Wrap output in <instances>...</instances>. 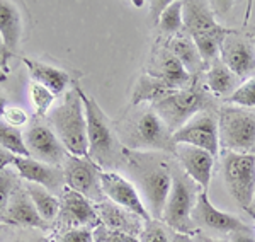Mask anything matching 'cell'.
Masks as SVG:
<instances>
[{
    "instance_id": "6da1fadb",
    "label": "cell",
    "mask_w": 255,
    "mask_h": 242,
    "mask_svg": "<svg viewBox=\"0 0 255 242\" xmlns=\"http://www.w3.org/2000/svg\"><path fill=\"white\" fill-rule=\"evenodd\" d=\"M46 123L51 126L70 155L89 157L87 118L82 101V89L79 85H75L72 91H67L58 106H53L46 116Z\"/></svg>"
},
{
    "instance_id": "7a4b0ae2",
    "label": "cell",
    "mask_w": 255,
    "mask_h": 242,
    "mask_svg": "<svg viewBox=\"0 0 255 242\" xmlns=\"http://www.w3.org/2000/svg\"><path fill=\"white\" fill-rule=\"evenodd\" d=\"M82 101H84L85 118H87L89 159L101 167L109 166L121 152V145H119L118 138L114 137L108 116L97 104V101L84 94V91H82Z\"/></svg>"
},
{
    "instance_id": "3957f363",
    "label": "cell",
    "mask_w": 255,
    "mask_h": 242,
    "mask_svg": "<svg viewBox=\"0 0 255 242\" xmlns=\"http://www.w3.org/2000/svg\"><path fill=\"white\" fill-rule=\"evenodd\" d=\"M220 147L235 154L255 152V113L244 108H225L218 118Z\"/></svg>"
},
{
    "instance_id": "277c9868",
    "label": "cell",
    "mask_w": 255,
    "mask_h": 242,
    "mask_svg": "<svg viewBox=\"0 0 255 242\" xmlns=\"http://www.w3.org/2000/svg\"><path fill=\"white\" fill-rule=\"evenodd\" d=\"M223 179L238 207L249 212L255 195V155L226 150L223 154Z\"/></svg>"
},
{
    "instance_id": "5b68a950",
    "label": "cell",
    "mask_w": 255,
    "mask_h": 242,
    "mask_svg": "<svg viewBox=\"0 0 255 242\" xmlns=\"http://www.w3.org/2000/svg\"><path fill=\"white\" fill-rule=\"evenodd\" d=\"M206 104H208L206 94L197 91V89L186 87L182 91H175L170 96L155 102L151 109L168 126V130L172 133H175L191 118H194L197 113L206 111Z\"/></svg>"
},
{
    "instance_id": "8992f818",
    "label": "cell",
    "mask_w": 255,
    "mask_h": 242,
    "mask_svg": "<svg viewBox=\"0 0 255 242\" xmlns=\"http://www.w3.org/2000/svg\"><path fill=\"white\" fill-rule=\"evenodd\" d=\"M199 193L194 191V186L187 179L174 176L172 190L167 198L165 208L162 213V220L172 231L180 234H189L194 231L192 212L196 207V200Z\"/></svg>"
},
{
    "instance_id": "52a82bcc",
    "label": "cell",
    "mask_w": 255,
    "mask_h": 242,
    "mask_svg": "<svg viewBox=\"0 0 255 242\" xmlns=\"http://www.w3.org/2000/svg\"><path fill=\"white\" fill-rule=\"evenodd\" d=\"M126 147L133 150H165L174 154L177 149L174 143V133L151 108L143 111L134 121Z\"/></svg>"
},
{
    "instance_id": "ba28073f",
    "label": "cell",
    "mask_w": 255,
    "mask_h": 242,
    "mask_svg": "<svg viewBox=\"0 0 255 242\" xmlns=\"http://www.w3.org/2000/svg\"><path fill=\"white\" fill-rule=\"evenodd\" d=\"M65 174V186L72 191H77L79 195L85 196L94 205L102 203L106 200L102 193L101 174L102 167L97 166L89 157H75L70 155L67 157L63 166Z\"/></svg>"
},
{
    "instance_id": "9c48e42d",
    "label": "cell",
    "mask_w": 255,
    "mask_h": 242,
    "mask_svg": "<svg viewBox=\"0 0 255 242\" xmlns=\"http://www.w3.org/2000/svg\"><path fill=\"white\" fill-rule=\"evenodd\" d=\"M24 143L29 152V157L49 166L61 167L68 157V152L51 130V126L43 118H34L26 131H24Z\"/></svg>"
},
{
    "instance_id": "30bf717a",
    "label": "cell",
    "mask_w": 255,
    "mask_h": 242,
    "mask_svg": "<svg viewBox=\"0 0 255 242\" xmlns=\"http://www.w3.org/2000/svg\"><path fill=\"white\" fill-rule=\"evenodd\" d=\"M101 184L102 193H104V196L111 203L118 205V207L133 213V215L139 217L143 222L153 220L150 212L146 210L145 202H143L136 186L131 181H128L125 176H121L116 171H102Z\"/></svg>"
},
{
    "instance_id": "8fae6325",
    "label": "cell",
    "mask_w": 255,
    "mask_h": 242,
    "mask_svg": "<svg viewBox=\"0 0 255 242\" xmlns=\"http://www.w3.org/2000/svg\"><path fill=\"white\" fill-rule=\"evenodd\" d=\"M175 145H191L203 149L216 157L220 150V130L218 120L208 111L197 113L182 128L174 133Z\"/></svg>"
},
{
    "instance_id": "7c38bea8",
    "label": "cell",
    "mask_w": 255,
    "mask_h": 242,
    "mask_svg": "<svg viewBox=\"0 0 255 242\" xmlns=\"http://www.w3.org/2000/svg\"><path fill=\"white\" fill-rule=\"evenodd\" d=\"M60 224L67 229H97L101 225L97 208L90 200L65 188L60 195Z\"/></svg>"
},
{
    "instance_id": "4fadbf2b",
    "label": "cell",
    "mask_w": 255,
    "mask_h": 242,
    "mask_svg": "<svg viewBox=\"0 0 255 242\" xmlns=\"http://www.w3.org/2000/svg\"><path fill=\"white\" fill-rule=\"evenodd\" d=\"M172 181H174V178H172L170 171L162 166L150 167L139 178L141 198L153 220L162 219L163 208H165L167 198L172 190Z\"/></svg>"
},
{
    "instance_id": "5bb4252c",
    "label": "cell",
    "mask_w": 255,
    "mask_h": 242,
    "mask_svg": "<svg viewBox=\"0 0 255 242\" xmlns=\"http://www.w3.org/2000/svg\"><path fill=\"white\" fill-rule=\"evenodd\" d=\"M3 225L19 229H32V231L46 232L49 231V224L44 222L38 213V208L32 203L29 193L24 184H19L10 196L9 207H7L5 217L2 220Z\"/></svg>"
},
{
    "instance_id": "9a60e30c",
    "label": "cell",
    "mask_w": 255,
    "mask_h": 242,
    "mask_svg": "<svg viewBox=\"0 0 255 242\" xmlns=\"http://www.w3.org/2000/svg\"><path fill=\"white\" fill-rule=\"evenodd\" d=\"M12 166L15 167V172L20 179H24L26 183L39 184L56 196L61 195L67 188L65 186L63 167L49 166V164L39 162L31 157H15Z\"/></svg>"
},
{
    "instance_id": "2e32d148",
    "label": "cell",
    "mask_w": 255,
    "mask_h": 242,
    "mask_svg": "<svg viewBox=\"0 0 255 242\" xmlns=\"http://www.w3.org/2000/svg\"><path fill=\"white\" fill-rule=\"evenodd\" d=\"M220 60L223 61L226 67L230 68L237 77L250 79L255 75V46L254 41H249L237 32L230 34L223 41L221 46V56Z\"/></svg>"
},
{
    "instance_id": "e0dca14e",
    "label": "cell",
    "mask_w": 255,
    "mask_h": 242,
    "mask_svg": "<svg viewBox=\"0 0 255 242\" xmlns=\"http://www.w3.org/2000/svg\"><path fill=\"white\" fill-rule=\"evenodd\" d=\"M192 220H194V224L204 225V227L211 229V231L225 234H232L238 231H252V227L249 224H245L242 219L218 210L215 205L211 203V200L208 198L206 191H201L197 195L196 207L194 212H192Z\"/></svg>"
},
{
    "instance_id": "ac0fdd59",
    "label": "cell",
    "mask_w": 255,
    "mask_h": 242,
    "mask_svg": "<svg viewBox=\"0 0 255 242\" xmlns=\"http://www.w3.org/2000/svg\"><path fill=\"white\" fill-rule=\"evenodd\" d=\"M175 155L182 164L184 172L197 186H201V190L208 193L213 176V166H215V155L191 145H177Z\"/></svg>"
},
{
    "instance_id": "d6986e66",
    "label": "cell",
    "mask_w": 255,
    "mask_h": 242,
    "mask_svg": "<svg viewBox=\"0 0 255 242\" xmlns=\"http://www.w3.org/2000/svg\"><path fill=\"white\" fill-rule=\"evenodd\" d=\"M184 10V29L191 38L201 34H211L220 31L221 24L216 22L215 12L211 9V3L204 0H189L182 2Z\"/></svg>"
},
{
    "instance_id": "ffe728a7",
    "label": "cell",
    "mask_w": 255,
    "mask_h": 242,
    "mask_svg": "<svg viewBox=\"0 0 255 242\" xmlns=\"http://www.w3.org/2000/svg\"><path fill=\"white\" fill-rule=\"evenodd\" d=\"M20 61L26 65L27 72H29L32 82L46 87L48 91H51L55 96H60L67 91L70 84V75L61 68H56L53 65L43 63L38 60H31L27 56H20Z\"/></svg>"
},
{
    "instance_id": "44dd1931",
    "label": "cell",
    "mask_w": 255,
    "mask_h": 242,
    "mask_svg": "<svg viewBox=\"0 0 255 242\" xmlns=\"http://www.w3.org/2000/svg\"><path fill=\"white\" fill-rule=\"evenodd\" d=\"M97 213H99V220L102 222L106 229L109 232H125V234H134L141 232L143 229H139V222H143L139 217L133 215L125 208L118 207V205L108 202H102L96 205ZM146 224V222H143Z\"/></svg>"
},
{
    "instance_id": "7402d4cb",
    "label": "cell",
    "mask_w": 255,
    "mask_h": 242,
    "mask_svg": "<svg viewBox=\"0 0 255 242\" xmlns=\"http://www.w3.org/2000/svg\"><path fill=\"white\" fill-rule=\"evenodd\" d=\"M22 14L15 2L0 0V36L12 55L22 39Z\"/></svg>"
},
{
    "instance_id": "603a6c76",
    "label": "cell",
    "mask_w": 255,
    "mask_h": 242,
    "mask_svg": "<svg viewBox=\"0 0 255 242\" xmlns=\"http://www.w3.org/2000/svg\"><path fill=\"white\" fill-rule=\"evenodd\" d=\"M206 82L209 91L215 94V96L226 97V99H230L233 96V92L242 85L240 77H237L221 60H216L209 65L206 73Z\"/></svg>"
},
{
    "instance_id": "cb8c5ba5",
    "label": "cell",
    "mask_w": 255,
    "mask_h": 242,
    "mask_svg": "<svg viewBox=\"0 0 255 242\" xmlns=\"http://www.w3.org/2000/svg\"><path fill=\"white\" fill-rule=\"evenodd\" d=\"M168 48H170L172 55L184 65V68H186L191 75L192 73L201 72L204 68V60L191 36H175V38L170 41V46Z\"/></svg>"
},
{
    "instance_id": "d4e9b609",
    "label": "cell",
    "mask_w": 255,
    "mask_h": 242,
    "mask_svg": "<svg viewBox=\"0 0 255 242\" xmlns=\"http://www.w3.org/2000/svg\"><path fill=\"white\" fill-rule=\"evenodd\" d=\"M24 186H26L27 193H29L34 207L38 208L41 219L51 225L60 215V198L56 195H53L49 190H46V188L39 186V184L24 183Z\"/></svg>"
},
{
    "instance_id": "484cf974",
    "label": "cell",
    "mask_w": 255,
    "mask_h": 242,
    "mask_svg": "<svg viewBox=\"0 0 255 242\" xmlns=\"http://www.w3.org/2000/svg\"><path fill=\"white\" fill-rule=\"evenodd\" d=\"M172 91L170 87L160 79L158 75H143L139 79L136 89H134V94H133V106H139L141 102H158L160 99L163 97L170 96Z\"/></svg>"
},
{
    "instance_id": "4316f807",
    "label": "cell",
    "mask_w": 255,
    "mask_h": 242,
    "mask_svg": "<svg viewBox=\"0 0 255 242\" xmlns=\"http://www.w3.org/2000/svg\"><path fill=\"white\" fill-rule=\"evenodd\" d=\"M158 77L165 82L172 91H182L191 80V73L184 68V65L172 53H167V55L162 56Z\"/></svg>"
},
{
    "instance_id": "83f0119b",
    "label": "cell",
    "mask_w": 255,
    "mask_h": 242,
    "mask_svg": "<svg viewBox=\"0 0 255 242\" xmlns=\"http://www.w3.org/2000/svg\"><path fill=\"white\" fill-rule=\"evenodd\" d=\"M0 147L12 152L17 157H29V152L24 143V135L19 128H14L9 123L0 120Z\"/></svg>"
},
{
    "instance_id": "f1b7e54d",
    "label": "cell",
    "mask_w": 255,
    "mask_h": 242,
    "mask_svg": "<svg viewBox=\"0 0 255 242\" xmlns=\"http://www.w3.org/2000/svg\"><path fill=\"white\" fill-rule=\"evenodd\" d=\"M158 27L165 34H179L180 29L184 27V10L182 2L174 0L168 3V7L163 10V14L158 19Z\"/></svg>"
},
{
    "instance_id": "f546056e",
    "label": "cell",
    "mask_w": 255,
    "mask_h": 242,
    "mask_svg": "<svg viewBox=\"0 0 255 242\" xmlns=\"http://www.w3.org/2000/svg\"><path fill=\"white\" fill-rule=\"evenodd\" d=\"M29 91H31V101H32V108H34L36 118H46L48 113L51 111L56 96L51 91H48L46 87L36 84V82L31 84Z\"/></svg>"
},
{
    "instance_id": "4dcf8cb0",
    "label": "cell",
    "mask_w": 255,
    "mask_h": 242,
    "mask_svg": "<svg viewBox=\"0 0 255 242\" xmlns=\"http://www.w3.org/2000/svg\"><path fill=\"white\" fill-rule=\"evenodd\" d=\"M19 184L20 183H19L17 172H12L9 167L0 171V224H2L3 217H5L12 193H14V190Z\"/></svg>"
},
{
    "instance_id": "1f68e13d",
    "label": "cell",
    "mask_w": 255,
    "mask_h": 242,
    "mask_svg": "<svg viewBox=\"0 0 255 242\" xmlns=\"http://www.w3.org/2000/svg\"><path fill=\"white\" fill-rule=\"evenodd\" d=\"M48 239L39 231L32 229H19L5 225L0 234V242H46Z\"/></svg>"
},
{
    "instance_id": "d6a6232c",
    "label": "cell",
    "mask_w": 255,
    "mask_h": 242,
    "mask_svg": "<svg viewBox=\"0 0 255 242\" xmlns=\"http://www.w3.org/2000/svg\"><path fill=\"white\" fill-rule=\"evenodd\" d=\"M228 102L240 108H255V75L242 82V85L233 92Z\"/></svg>"
},
{
    "instance_id": "836d02e7",
    "label": "cell",
    "mask_w": 255,
    "mask_h": 242,
    "mask_svg": "<svg viewBox=\"0 0 255 242\" xmlns=\"http://www.w3.org/2000/svg\"><path fill=\"white\" fill-rule=\"evenodd\" d=\"M139 242H172L158 220H150L139 232Z\"/></svg>"
},
{
    "instance_id": "e575fe53",
    "label": "cell",
    "mask_w": 255,
    "mask_h": 242,
    "mask_svg": "<svg viewBox=\"0 0 255 242\" xmlns=\"http://www.w3.org/2000/svg\"><path fill=\"white\" fill-rule=\"evenodd\" d=\"M55 242H94L92 229H67L55 239Z\"/></svg>"
},
{
    "instance_id": "d590c367",
    "label": "cell",
    "mask_w": 255,
    "mask_h": 242,
    "mask_svg": "<svg viewBox=\"0 0 255 242\" xmlns=\"http://www.w3.org/2000/svg\"><path fill=\"white\" fill-rule=\"evenodd\" d=\"M2 120L5 123H9L10 126H14V128H20V126L29 121V116H27V113L24 111L22 108H19V106H7Z\"/></svg>"
},
{
    "instance_id": "8d00e7d4",
    "label": "cell",
    "mask_w": 255,
    "mask_h": 242,
    "mask_svg": "<svg viewBox=\"0 0 255 242\" xmlns=\"http://www.w3.org/2000/svg\"><path fill=\"white\" fill-rule=\"evenodd\" d=\"M12 53L7 50V46H5V43H3V39H2V36H0V70L2 72H5V73H9L10 72V68H9V60L12 58Z\"/></svg>"
},
{
    "instance_id": "74e56055",
    "label": "cell",
    "mask_w": 255,
    "mask_h": 242,
    "mask_svg": "<svg viewBox=\"0 0 255 242\" xmlns=\"http://www.w3.org/2000/svg\"><path fill=\"white\" fill-rule=\"evenodd\" d=\"M15 157H17V155H14L12 152L5 150L3 147H0V171H3L9 166H12L15 161Z\"/></svg>"
},
{
    "instance_id": "f35d334b",
    "label": "cell",
    "mask_w": 255,
    "mask_h": 242,
    "mask_svg": "<svg viewBox=\"0 0 255 242\" xmlns=\"http://www.w3.org/2000/svg\"><path fill=\"white\" fill-rule=\"evenodd\" d=\"M230 242H255L252 231H238L230 234Z\"/></svg>"
},
{
    "instance_id": "ab89813d",
    "label": "cell",
    "mask_w": 255,
    "mask_h": 242,
    "mask_svg": "<svg viewBox=\"0 0 255 242\" xmlns=\"http://www.w3.org/2000/svg\"><path fill=\"white\" fill-rule=\"evenodd\" d=\"M109 242H139V239L125 232H109Z\"/></svg>"
},
{
    "instance_id": "60d3db41",
    "label": "cell",
    "mask_w": 255,
    "mask_h": 242,
    "mask_svg": "<svg viewBox=\"0 0 255 242\" xmlns=\"http://www.w3.org/2000/svg\"><path fill=\"white\" fill-rule=\"evenodd\" d=\"M168 3L170 2H167V0H162V2H150V7H153V9H151V17L155 19V22H158L160 15H162L163 10L168 7Z\"/></svg>"
},
{
    "instance_id": "b9f144b4",
    "label": "cell",
    "mask_w": 255,
    "mask_h": 242,
    "mask_svg": "<svg viewBox=\"0 0 255 242\" xmlns=\"http://www.w3.org/2000/svg\"><path fill=\"white\" fill-rule=\"evenodd\" d=\"M94 242H109V231L104 225H99L94 231Z\"/></svg>"
},
{
    "instance_id": "7bdbcfd3",
    "label": "cell",
    "mask_w": 255,
    "mask_h": 242,
    "mask_svg": "<svg viewBox=\"0 0 255 242\" xmlns=\"http://www.w3.org/2000/svg\"><path fill=\"white\" fill-rule=\"evenodd\" d=\"M192 242H230V241H225V239H215V237H209V236H204V234H199L197 237H194Z\"/></svg>"
},
{
    "instance_id": "ee69618b",
    "label": "cell",
    "mask_w": 255,
    "mask_h": 242,
    "mask_svg": "<svg viewBox=\"0 0 255 242\" xmlns=\"http://www.w3.org/2000/svg\"><path fill=\"white\" fill-rule=\"evenodd\" d=\"M7 106H9V101H7V96L3 94L2 91H0V120H2L3 113H5Z\"/></svg>"
},
{
    "instance_id": "f6af8a7d",
    "label": "cell",
    "mask_w": 255,
    "mask_h": 242,
    "mask_svg": "<svg viewBox=\"0 0 255 242\" xmlns=\"http://www.w3.org/2000/svg\"><path fill=\"white\" fill-rule=\"evenodd\" d=\"M249 213H252V215L255 217V195H254V200H252V205H250V208H249Z\"/></svg>"
},
{
    "instance_id": "bcb514c9",
    "label": "cell",
    "mask_w": 255,
    "mask_h": 242,
    "mask_svg": "<svg viewBox=\"0 0 255 242\" xmlns=\"http://www.w3.org/2000/svg\"><path fill=\"white\" fill-rule=\"evenodd\" d=\"M7 75H9V73H5V72L0 70V82H5L7 80Z\"/></svg>"
},
{
    "instance_id": "7dc6e473",
    "label": "cell",
    "mask_w": 255,
    "mask_h": 242,
    "mask_svg": "<svg viewBox=\"0 0 255 242\" xmlns=\"http://www.w3.org/2000/svg\"><path fill=\"white\" fill-rule=\"evenodd\" d=\"M3 227H5V225H3V224H0V234H2V231H3Z\"/></svg>"
},
{
    "instance_id": "c3c4849f",
    "label": "cell",
    "mask_w": 255,
    "mask_h": 242,
    "mask_svg": "<svg viewBox=\"0 0 255 242\" xmlns=\"http://www.w3.org/2000/svg\"><path fill=\"white\" fill-rule=\"evenodd\" d=\"M254 46H255V39H254Z\"/></svg>"
},
{
    "instance_id": "681fc988",
    "label": "cell",
    "mask_w": 255,
    "mask_h": 242,
    "mask_svg": "<svg viewBox=\"0 0 255 242\" xmlns=\"http://www.w3.org/2000/svg\"><path fill=\"white\" fill-rule=\"evenodd\" d=\"M46 242H49V241H46Z\"/></svg>"
}]
</instances>
